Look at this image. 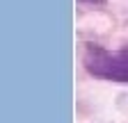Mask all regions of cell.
I'll return each instance as SVG.
<instances>
[{"label": "cell", "mask_w": 128, "mask_h": 123, "mask_svg": "<svg viewBox=\"0 0 128 123\" xmlns=\"http://www.w3.org/2000/svg\"><path fill=\"white\" fill-rule=\"evenodd\" d=\"M82 66L92 78L128 84V48L108 50L103 46L87 43L82 50Z\"/></svg>", "instance_id": "6da1fadb"}, {"label": "cell", "mask_w": 128, "mask_h": 123, "mask_svg": "<svg viewBox=\"0 0 128 123\" xmlns=\"http://www.w3.org/2000/svg\"><path fill=\"white\" fill-rule=\"evenodd\" d=\"M80 2H89V5H105V0H80Z\"/></svg>", "instance_id": "7a4b0ae2"}]
</instances>
